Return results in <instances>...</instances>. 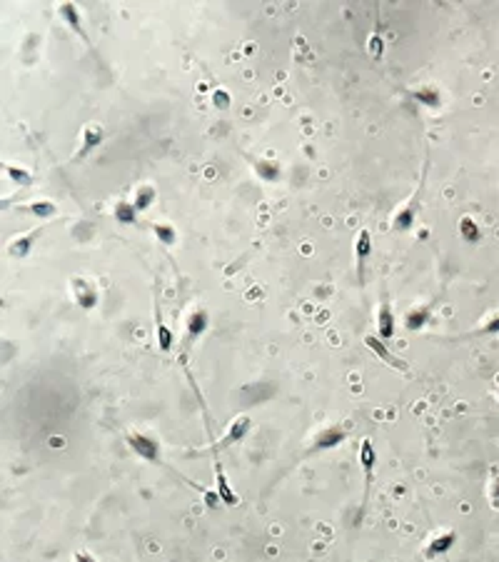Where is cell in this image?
<instances>
[{
    "mask_svg": "<svg viewBox=\"0 0 499 562\" xmlns=\"http://www.w3.org/2000/svg\"><path fill=\"white\" fill-rule=\"evenodd\" d=\"M125 442H128V447H130L140 460H145V462H152V465H160V462H163V458H160V442L152 438V435H148V432L130 430L125 435Z\"/></svg>",
    "mask_w": 499,
    "mask_h": 562,
    "instance_id": "obj_1",
    "label": "cell"
},
{
    "mask_svg": "<svg viewBox=\"0 0 499 562\" xmlns=\"http://www.w3.org/2000/svg\"><path fill=\"white\" fill-rule=\"evenodd\" d=\"M349 430L345 425H327L322 427L320 432H315V438L310 440V453H327L335 450L342 442H347Z\"/></svg>",
    "mask_w": 499,
    "mask_h": 562,
    "instance_id": "obj_2",
    "label": "cell"
},
{
    "mask_svg": "<svg viewBox=\"0 0 499 562\" xmlns=\"http://www.w3.org/2000/svg\"><path fill=\"white\" fill-rule=\"evenodd\" d=\"M70 295H73L78 308L82 310H93L97 308V302H100V293H97V288L88 278H73V280H70Z\"/></svg>",
    "mask_w": 499,
    "mask_h": 562,
    "instance_id": "obj_3",
    "label": "cell"
},
{
    "mask_svg": "<svg viewBox=\"0 0 499 562\" xmlns=\"http://www.w3.org/2000/svg\"><path fill=\"white\" fill-rule=\"evenodd\" d=\"M419 192H422V186H417V190L412 192V198L395 213V218H392V230H395V233H410V230H412L415 220H417Z\"/></svg>",
    "mask_w": 499,
    "mask_h": 562,
    "instance_id": "obj_4",
    "label": "cell"
},
{
    "mask_svg": "<svg viewBox=\"0 0 499 562\" xmlns=\"http://www.w3.org/2000/svg\"><path fill=\"white\" fill-rule=\"evenodd\" d=\"M250 430H253V420L247 418V415H240V418H235L233 423H230V427L225 430V435L212 445V450L218 453V450H222V447H230V445H237V442H242V440L250 435Z\"/></svg>",
    "mask_w": 499,
    "mask_h": 562,
    "instance_id": "obj_5",
    "label": "cell"
},
{
    "mask_svg": "<svg viewBox=\"0 0 499 562\" xmlns=\"http://www.w3.org/2000/svg\"><path fill=\"white\" fill-rule=\"evenodd\" d=\"M364 345H367L372 352H375L380 360H382L384 365H390V368H395V370H399V372H410V365L404 363L402 357H397L395 352L390 350V345L384 343L382 337H377V335H364Z\"/></svg>",
    "mask_w": 499,
    "mask_h": 562,
    "instance_id": "obj_6",
    "label": "cell"
},
{
    "mask_svg": "<svg viewBox=\"0 0 499 562\" xmlns=\"http://www.w3.org/2000/svg\"><path fill=\"white\" fill-rule=\"evenodd\" d=\"M360 465H362V473H364V505H367V495H369V487L375 482V467H377V450H375V442L369 438H364L360 442Z\"/></svg>",
    "mask_w": 499,
    "mask_h": 562,
    "instance_id": "obj_7",
    "label": "cell"
},
{
    "mask_svg": "<svg viewBox=\"0 0 499 562\" xmlns=\"http://www.w3.org/2000/svg\"><path fill=\"white\" fill-rule=\"evenodd\" d=\"M457 540H459L457 530H442V532H437V535L430 537L427 548H424V557L434 560V557L447 555V552H450V550L457 545Z\"/></svg>",
    "mask_w": 499,
    "mask_h": 562,
    "instance_id": "obj_8",
    "label": "cell"
},
{
    "mask_svg": "<svg viewBox=\"0 0 499 562\" xmlns=\"http://www.w3.org/2000/svg\"><path fill=\"white\" fill-rule=\"evenodd\" d=\"M210 330V313L205 308H195L185 320V340L187 343H195L198 337H202Z\"/></svg>",
    "mask_w": 499,
    "mask_h": 562,
    "instance_id": "obj_9",
    "label": "cell"
},
{
    "mask_svg": "<svg viewBox=\"0 0 499 562\" xmlns=\"http://www.w3.org/2000/svg\"><path fill=\"white\" fill-rule=\"evenodd\" d=\"M215 490H218L222 505H227V508H237V505H240L237 493H235L233 485H230V480H227L225 467H222V460H220L218 455H215Z\"/></svg>",
    "mask_w": 499,
    "mask_h": 562,
    "instance_id": "obj_10",
    "label": "cell"
},
{
    "mask_svg": "<svg viewBox=\"0 0 499 562\" xmlns=\"http://www.w3.org/2000/svg\"><path fill=\"white\" fill-rule=\"evenodd\" d=\"M105 143V131L103 125L97 123H90L82 128V135H80V145H78V158H88L90 153L95 150V148H100V145Z\"/></svg>",
    "mask_w": 499,
    "mask_h": 562,
    "instance_id": "obj_11",
    "label": "cell"
},
{
    "mask_svg": "<svg viewBox=\"0 0 499 562\" xmlns=\"http://www.w3.org/2000/svg\"><path fill=\"white\" fill-rule=\"evenodd\" d=\"M410 98L415 100V103L422 105V108H430V110H439L442 108V103H445L442 90H439L437 85H432V82H424V85L415 88L410 93Z\"/></svg>",
    "mask_w": 499,
    "mask_h": 562,
    "instance_id": "obj_12",
    "label": "cell"
},
{
    "mask_svg": "<svg viewBox=\"0 0 499 562\" xmlns=\"http://www.w3.org/2000/svg\"><path fill=\"white\" fill-rule=\"evenodd\" d=\"M369 255H372V233L362 227L355 238V262H357V278L364 280V265H367Z\"/></svg>",
    "mask_w": 499,
    "mask_h": 562,
    "instance_id": "obj_13",
    "label": "cell"
},
{
    "mask_svg": "<svg viewBox=\"0 0 499 562\" xmlns=\"http://www.w3.org/2000/svg\"><path fill=\"white\" fill-rule=\"evenodd\" d=\"M397 333V317L395 310H392L390 302H382L380 310H377V337H382L384 343L392 340Z\"/></svg>",
    "mask_w": 499,
    "mask_h": 562,
    "instance_id": "obj_14",
    "label": "cell"
},
{
    "mask_svg": "<svg viewBox=\"0 0 499 562\" xmlns=\"http://www.w3.org/2000/svg\"><path fill=\"white\" fill-rule=\"evenodd\" d=\"M253 163L255 175L262 180V183H277L282 178V165L272 158H250Z\"/></svg>",
    "mask_w": 499,
    "mask_h": 562,
    "instance_id": "obj_15",
    "label": "cell"
},
{
    "mask_svg": "<svg viewBox=\"0 0 499 562\" xmlns=\"http://www.w3.org/2000/svg\"><path fill=\"white\" fill-rule=\"evenodd\" d=\"M430 320H432V308L427 305V302L415 305V308H410L407 313H404V328L412 330V333L424 330L427 325H430Z\"/></svg>",
    "mask_w": 499,
    "mask_h": 562,
    "instance_id": "obj_16",
    "label": "cell"
},
{
    "mask_svg": "<svg viewBox=\"0 0 499 562\" xmlns=\"http://www.w3.org/2000/svg\"><path fill=\"white\" fill-rule=\"evenodd\" d=\"M58 15H60L62 21H65V25H68L73 33H78L82 41L88 43V33H85V27H82V18H80V10H78V5H73V3H62V5L58 8ZM88 45H90V43H88Z\"/></svg>",
    "mask_w": 499,
    "mask_h": 562,
    "instance_id": "obj_17",
    "label": "cell"
},
{
    "mask_svg": "<svg viewBox=\"0 0 499 562\" xmlns=\"http://www.w3.org/2000/svg\"><path fill=\"white\" fill-rule=\"evenodd\" d=\"M38 235H40V227H35L33 233H25L21 235V238H15V240H10V245H8V255H13V258H27L30 255V250H33L35 240H38Z\"/></svg>",
    "mask_w": 499,
    "mask_h": 562,
    "instance_id": "obj_18",
    "label": "cell"
},
{
    "mask_svg": "<svg viewBox=\"0 0 499 562\" xmlns=\"http://www.w3.org/2000/svg\"><path fill=\"white\" fill-rule=\"evenodd\" d=\"M457 230H459V238H462L465 243H472V245L482 243V235H485L482 233V225H479L472 215H462V218H459Z\"/></svg>",
    "mask_w": 499,
    "mask_h": 562,
    "instance_id": "obj_19",
    "label": "cell"
},
{
    "mask_svg": "<svg viewBox=\"0 0 499 562\" xmlns=\"http://www.w3.org/2000/svg\"><path fill=\"white\" fill-rule=\"evenodd\" d=\"M137 207L132 205V200H115V205H113V218H115V223H120V225H135L137 223Z\"/></svg>",
    "mask_w": 499,
    "mask_h": 562,
    "instance_id": "obj_20",
    "label": "cell"
},
{
    "mask_svg": "<svg viewBox=\"0 0 499 562\" xmlns=\"http://www.w3.org/2000/svg\"><path fill=\"white\" fill-rule=\"evenodd\" d=\"M155 198H158V192H155V188L150 186V183H143V186H137L135 192H132V205L137 207V213H145L148 207L155 203Z\"/></svg>",
    "mask_w": 499,
    "mask_h": 562,
    "instance_id": "obj_21",
    "label": "cell"
},
{
    "mask_svg": "<svg viewBox=\"0 0 499 562\" xmlns=\"http://www.w3.org/2000/svg\"><path fill=\"white\" fill-rule=\"evenodd\" d=\"M155 330H158V345L163 352H170L175 348V335L172 330L163 322V313H160V305H155Z\"/></svg>",
    "mask_w": 499,
    "mask_h": 562,
    "instance_id": "obj_22",
    "label": "cell"
},
{
    "mask_svg": "<svg viewBox=\"0 0 499 562\" xmlns=\"http://www.w3.org/2000/svg\"><path fill=\"white\" fill-rule=\"evenodd\" d=\"M23 210L38 220H50L55 213H58V207H55L53 200H33L30 205H23Z\"/></svg>",
    "mask_w": 499,
    "mask_h": 562,
    "instance_id": "obj_23",
    "label": "cell"
},
{
    "mask_svg": "<svg viewBox=\"0 0 499 562\" xmlns=\"http://www.w3.org/2000/svg\"><path fill=\"white\" fill-rule=\"evenodd\" d=\"M152 233H155L158 243H163V245H175V243H178V230H175L170 223H165V220L152 223Z\"/></svg>",
    "mask_w": 499,
    "mask_h": 562,
    "instance_id": "obj_24",
    "label": "cell"
},
{
    "mask_svg": "<svg viewBox=\"0 0 499 562\" xmlns=\"http://www.w3.org/2000/svg\"><path fill=\"white\" fill-rule=\"evenodd\" d=\"M5 175L13 180L15 186H33V172L25 170V168H21V165L8 163L5 165Z\"/></svg>",
    "mask_w": 499,
    "mask_h": 562,
    "instance_id": "obj_25",
    "label": "cell"
},
{
    "mask_svg": "<svg viewBox=\"0 0 499 562\" xmlns=\"http://www.w3.org/2000/svg\"><path fill=\"white\" fill-rule=\"evenodd\" d=\"M487 500L492 502V508L499 510V465L492 467L489 482H487Z\"/></svg>",
    "mask_w": 499,
    "mask_h": 562,
    "instance_id": "obj_26",
    "label": "cell"
},
{
    "mask_svg": "<svg viewBox=\"0 0 499 562\" xmlns=\"http://www.w3.org/2000/svg\"><path fill=\"white\" fill-rule=\"evenodd\" d=\"M367 53H369V58H375V60H382V55H384V38L380 33H372L367 38Z\"/></svg>",
    "mask_w": 499,
    "mask_h": 562,
    "instance_id": "obj_27",
    "label": "cell"
},
{
    "mask_svg": "<svg viewBox=\"0 0 499 562\" xmlns=\"http://www.w3.org/2000/svg\"><path fill=\"white\" fill-rule=\"evenodd\" d=\"M474 333H479V335H497V333H499V313H494V315L487 317V320L482 322Z\"/></svg>",
    "mask_w": 499,
    "mask_h": 562,
    "instance_id": "obj_28",
    "label": "cell"
},
{
    "mask_svg": "<svg viewBox=\"0 0 499 562\" xmlns=\"http://www.w3.org/2000/svg\"><path fill=\"white\" fill-rule=\"evenodd\" d=\"M73 560H76V562H97L95 555H93V552H88V550H78L76 555H73Z\"/></svg>",
    "mask_w": 499,
    "mask_h": 562,
    "instance_id": "obj_29",
    "label": "cell"
},
{
    "mask_svg": "<svg viewBox=\"0 0 499 562\" xmlns=\"http://www.w3.org/2000/svg\"><path fill=\"white\" fill-rule=\"evenodd\" d=\"M215 100H218V103H215L218 108H225V105H227V95L222 93V90H218V93H215Z\"/></svg>",
    "mask_w": 499,
    "mask_h": 562,
    "instance_id": "obj_30",
    "label": "cell"
},
{
    "mask_svg": "<svg viewBox=\"0 0 499 562\" xmlns=\"http://www.w3.org/2000/svg\"><path fill=\"white\" fill-rule=\"evenodd\" d=\"M497 395H499V390H497Z\"/></svg>",
    "mask_w": 499,
    "mask_h": 562,
    "instance_id": "obj_31",
    "label": "cell"
}]
</instances>
